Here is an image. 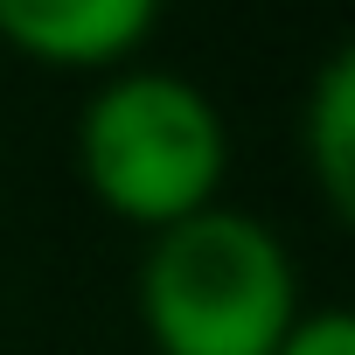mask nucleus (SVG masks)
I'll return each instance as SVG.
<instances>
[{
	"label": "nucleus",
	"instance_id": "7ed1b4c3",
	"mask_svg": "<svg viewBox=\"0 0 355 355\" xmlns=\"http://www.w3.org/2000/svg\"><path fill=\"white\" fill-rule=\"evenodd\" d=\"M160 21V0H0V42L49 70H112Z\"/></svg>",
	"mask_w": 355,
	"mask_h": 355
},
{
	"label": "nucleus",
	"instance_id": "39448f33",
	"mask_svg": "<svg viewBox=\"0 0 355 355\" xmlns=\"http://www.w3.org/2000/svg\"><path fill=\"white\" fill-rule=\"evenodd\" d=\"M272 355H355V320L341 306H313L286 327V341Z\"/></svg>",
	"mask_w": 355,
	"mask_h": 355
},
{
	"label": "nucleus",
	"instance_id": "f257e3e1",
	"mask_svg": "<svg viewBox=\"0 0 355 355\" xmlns=\"http://www.w3.org/2000/svg\"><path fill=\"white\" fill-rule=\"evenodd\" d=\"M139 313L153 355H272L300 320V272L272 223L209 202L189 223L153 230Z\"/></svg>",
	"mask_w": 355,
	"mask_h": 355
},
{
	"label": "nucleus",
	"instance_id": "f03ea898",
	"mask_svg": "<svg viewBox=\"0 0 355 355\" xmlns=\"http://www.w3.org/2000/svg\"><path fill=\"white\" fill-rule=\"evenodd\" d=\"M230 167L223 112L174 70H112L77 112V174L105 216L132 230L189 223Z\"/></svg>",
	"mask_w": 355,
	"mask_h": 355
},
{
	"label": "nucleus",
	"instance_id": "20e7f679",
	"mask_svg": "<svg viewBox=\"0 0 355 355\" xmlns=\"http://www.w3.org/2000/svg\"><path fill=\"white\" fill-rule=\"evenodd\" d=\"M300 139H306V167L320 182V202L334 216L355 209V56L334 49L306 91V112H300Z\"/></svg>",
	"mask_w": 355,
	"mask_h": 355
}]
</instances>
